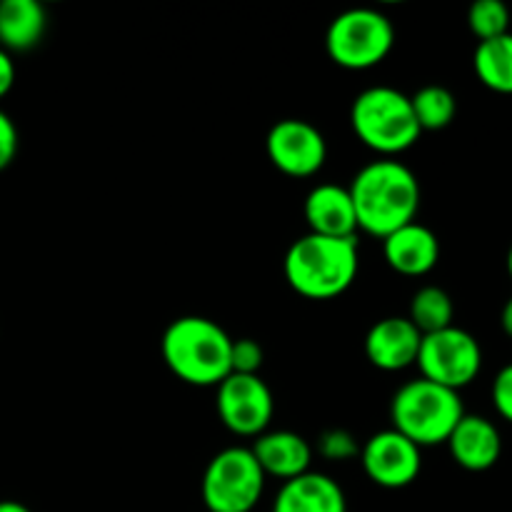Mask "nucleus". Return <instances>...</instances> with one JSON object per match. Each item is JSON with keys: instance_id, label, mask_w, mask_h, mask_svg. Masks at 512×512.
Masks as SVG:
<instances>
[{"instance_id": "obj_1", "label": "nucleus", "mask_w": 512, "mask_h": 512, "mask_svg": "<svg viewBox=\"0 0 512 512\" xmlns=\"http://www.w3.org/2000/svg\"><path fill=\"white\" fill-rule=\"evenodd\" d=\"M358 230L373 238H388L403 225L415 223L420 210L418 175L400 160L380 158L358 170L348 185Z\"/></svg>"}, {"instance_id": "obj_2", "label": "nucleus", "mask_w": 512, "mask_h": 512, "mask_svg": "<svg viewBox=\"0 0 512 512\" xmlns=\"http://www.w3.org/2000/svg\"><path fill=\"white\" fill-rule=\"evenodd\" d=\"M360 270L358 238L303 235L288 248L283 273L290 288L308 300H333L355 283Z\"/></svg>"}, {"instance_id": "obj_3", "label": "nucleus", "mask_w": 512, "mask_h": 512, "mask_svg": "<svg viewBox=\"0 0 512 512\" xmlns=\"http://www.w3.org/2000/svg\"><path fill=\"white\" fill-rule=\"evenodd\" d=\"M233 338L215 320L185 315L163 333L160 353L170 373L195 388H218L230 375Z\"/></svg>"}, {"instance_id": "obj_4", "label": "nucleus", "mask_w": 512, "mask_h": 512, "mask_svg": "<svg viewBox=\"0 0 512 512\" xmlns=\"http://www.w3.org/2000/svg\"><path fill=\"white\" fill-rule=\"evenodd\" d=\"M463 415L465 408L460 393L425 378L400 385L390 400L393 430L405 435L420 450L448 443Z\"/></svg>"}, {"instance_id": "obj_5", "label": "nucleus", "mask_w": 512, "mask_h": 512, "mask_svg": "<svg viewBox=\"0 0 512 512\" xmlns=\"http://www.w3.org/2000/svg\"><path fill=\"white\" fill-rule=\"evenodd\" d=\"M350 125L360 143L383 158L410 150L423 133L415 120L410 95L390 85H373L363 90L350 108Z\"/></svg>"}, {"instance_id": "obj_6", "label": "nucleus", "mask_w": 512, "mask_h": 512, "mask_svg": "<svg viewBox=\"0 0 512 512\" xmlns=\"http://www.w3.org/2000/svg\"><path fill=\"white\" fill-rule=\"evenodd\" d=\"M395 45V28L375 8H353L340 13L325 33V50L345 70H370L383 63Z\"/></svg>"}, {"instance_id": "obj_7", "label": "nucleus", "mask_w": 512, "mask_h": 512, "mask_svg": "<svg viewBox=\"0 0 512 512\" xmlns=\"http://www.w3.org/2000/svg\"><path fill=\"white\" fill-rule=\"evenodd\" d=\"M265 473L250 448H225L203 473L200 495L208 512H250L260 503Z\"/></svg>"}, {"instance_id": "obj_8", "label": "nucleus", "mask_w": 512, "mask_h": 512, "mask_svg": "<svg viewBox=\"0 0 512 512\" xmlns=\"http://www.w3.org/2000/svg\"><path fill=\"white\" fill-rule=\"evenodd\" d=\"M415 365L420 368V378L458 393L480 375L483 350L468 330L450 325L438 333L423 335Z\"/></svg>"}, {"instance_id": "obj_9", "label": "nucleus", "mask_w": 512, "mask_h": 512, "mask_svg": "<svg viewBox=\"0 0 512 512\" xmlns=\"http://www.w3.org/2000/svg\"><path fill=\"white\" fill-rule=\"evenodd\" d=\"M215 408L225 428L240 438H258L268 430L275 413V400L260 375L230 373L218 385Z\"/></svg>"}, {"instance_id": "obj_10", "label": "nucleus", "mask_w": 512, "mask_h": 512, "mask_svg": "<svg viewBox=\"0 0 512 512\" xmlns=\"http://www.w3.org/2000/svg\"><path fill=\"white\" fill-rule=\"evenodd\" d=\"M265 153L288 178H313L328 160V143L308 120L285 118L268 130Z\"/></svg>"}, {"instance_id": "obj_11", "label": "nucleus", "mask_w": 512, "mask_h": 512, "mask_svg": "<svg viewBox=\"0 0 512 512\" xmlns=\"http://www.w3.org/2000/svg\"><path fill=\"white\" fill-rule=\"evenodd\" d=\"M360 463L370 483L388 490L408 488L423 470V455L398 430H380L360 448Z\"/></svg>"}, {"instance_id": "obj_12", "label": "nucleus", "mask_w": 512, "mask_h": 512, "mask_svg": "<svg viewBox=\"0 0 512 512\" xmlns=\"http://www.w3.org/2000/svg\"><path fill=\"white\" fill-rule=\"evenodd\" d=\"M423 333L408 318H383L365 335V358L385 373H400L418 363Z\"/></svg>"}, {"instance_id": "obj_13", "label": "nucleus", "mask_w": 512, "mask_h": 512, "mask_svg": "<svg viewBox=\"0 0 512 512\" xmlns=\"http://www.w3.org/2000/svg\"><path fill=\"white\" fill-rule=\"evenodd\" d=\"M305 223L310 233L325 238H358V218H355L353 198L343 185H315L303 203Z\"/></svg>"}, {"instance_id": "obj_14", "label": "nucleus", "mask_w": 512, "mask_h": 512, "mask_svg": "<svg viewBox=\"0 0 512 512\" xmlns=\"http://www.w3.org/2000/svg\"><path fill=\"white\" fill-rule=\"evenodd\" d=\"M383 258L395 273L405 278H423L438 265L440 240L425 225L408 223L383 238Z\"/></svg>"}, {"instance_id": "obj_15", "label": "nucleus", "mask_w": 512, "mask_h": 512, "mask_svg": "<svg viewBox=\"0 0 512 512\" xmlns=\"http://www.w3.org/2000/svg\"><path fill=\"white\" fill-rule=\"evenodd\" d=\"M445 445L450 448L455 463L470 473H485L503 455L500 430L483 415L465 413Z\"/></svg>"}, {"instance_id": "obj_16", "label": "nucleus", "mask_w": 512, "mask_h": 512, "mask_svg": "<svg viewBox=\"0 0 512 512\" xmlns=\"http://www.w3.org/2000/svg\"><path fill=\"white\" fill-rule=\"evenodd\" d=\"M253 455L258 460L260 470L273 478L288 480L300 478V475L310 473V460H313V448L308 440L290 430H273V433H263L255 438Z\"/></svg>"}, {"instance_id": "obj_17", "label": "nucleus", "mask_w": 512, "mask_h": 512, "mask_svg": "<svg viewBox=\"0 0 512 512\" xmlns=\"http://www.w3.org/2000/svg\"><path fill=\"white\" fill-rule=\"evenodd\" d=\"M273 512H348L345 493L330 475L305 473L278 490Z\"/></svg>"}, {"instance_id": "obj_18", "label": "nucleus", "mask_w": 512, "mask_h": 512, "mask_svg": "<svg viewBox=\"0 0 512 512\" xmlns=\"http://www.w3.org/2000/svg\"><path fill=\"white\" fill-rule=\"evenodd\" d=\"M48 28L45 8L35 0L0 3V48L8 53H28L43 40Z\"/></svg>"}, {"instance_id": "obj_19", "label": "nucleus", "mask_w": 512, "mask_h": 512, "mask_svg": "<svg viewBox=\"0 0 512 512\" xmlns=\"http://www.w3.org/2000/svg\"><path fill=\"white\" fill-rule=\"evenodd\" d=\"M473 68L485 88L512 95V33L478 43Z\"/></svg>"}, {"instance_id": "obj_20", "label": "nucleus", "mask_w": 512, "mask_h": 512, "mask_svg": "<svg viewBox=\"0 0 512 512\" xmlns=\"http://www.w3.org/2000/svg\"><path fill=\"white\" fill-rule=\"evenodd\" d=\"M455 305L453 298L445 293L438 285H425L410 300V315L408 320L420 330L423 335L438 333L453 325Z\"/></svg>"}, {"instance_id": "obj_21", "label": "nucleus", "mask_w": 512, "mask_h": 512, "mask_svg": "<svg viewBox=\"0 0 512 512\" xmlns=\"http://www.w3.org/2000/svg\"><path fill=\"white\" fill-rule=\"evenodd\" d=\"M415 120L420 130H443L458 115V100L443 85H425L418 93L410 95Z\"/></svg>"}, {"instance_id": "obj_22", "label": "nucleus", "mask_w": 512, "mask_h": 512, "mask_svg": "<svg viewBox=\"0 0 512 512\" xmlns=\"http://www.w3.org/2000/svg\"><path fill=\"white\" fill-rule=\"evenodd\" d=\"M510 10L503 0H475L468 10V28L475 38L483 40L500 38L508 33Z\"/></svg>"}, {"instance_id": "obj_23", "label": "nucleus", "mask_w": 512, "mask_h": 512, "mask_svg": "<svg viewBox=\"0 0 512 512\" xmlns=\"http://www.w3.org/2000/svg\"><path fill=\"white\" fill-rule=\"evenodd\" d=\"M318 453L320 458L330 460V463H348L355 455H360V445L355 435H350L348 430L333 428L325 430L318 438Z\"/></svg>"}, {"instance_id": "obj_24", "label": "nucleus", "mask_w": 512, "mask_h": 512, "mask_svg": "<svg viewBox=\"0 0 512 512\" xmlns=\"http://www.w3.org/2000/svg\"><path fill=\"white\" fill-rule=\"evenodd\" d=\"M263 360L265 355L258 340L240 338L233 340V345H230V373L258 375V370L263 368Z\"/></svg>"}, {"instance_id": "obj_25", "label": "nucleus", "mask_w": 512, "mask_h": 512, "mask_svg": "<svg viewBox=\"0 0 512 512\" xmlns=\"http://www.w3.org/2000/svg\"><path fill=\"white\" fill-rule=\"evenodd\" d=\"M493 405L503 420L512 423V363L505 365L493 380Z\"/></svg>"}, {"instance_id": "obj_26", "label": "nucleus", "mask_w": 512, "mask_h": 512, "mask_svg": "<svg viewBox=\"0 0 512 512\" xmlns=\"http://www.w3.org/2000/svg\"><path fill=\"white\" fill-rule=\"evenodd\" d=\"M18 128H15L13 118L5 110H0V173L10 168V163L18 155Z\"/></svg>"}, {"instance_id": "obj_27", "label": "nucleus", "mask_w": 512, "mask_h": 512, "mask_svg": "<svg viewBox=\"0 0 512 512\" xmlns=\"http://www.w3.org/2000/svg\"><path fill=\"white\" fill-rule=\"evenodd\" d=\"M15 85V63L8 50L0 48V100L13 90Z\"/></svg>"}, {"instance_id": "obj_28", "label": "nucleus", "mask_w": 512, "mask_h": 512, "mask_svg": "<svg viewBox=\"0 0 512 512\" xmlns=\"http://www.w3.org/2000/svg\"><path fill=\"white\" fill-rule=\"evenodd\" d=\"M500 325H503L505 335L512 338V298L503 305V313H500Z\"/></svg>"}, {"instance_id": "obj_29", "label": "nucleus", "mask_w": 512, "mask_h": 512, "mask_svg": "<svg viewBox=\"0 0 512 512\" xmlns=\"http://www.w3.org/2000/svg\"><path fill=\"white\" fill-rule=\"evenodd\" d=\"M0 512H33L28 505L18 503V500H0Z\"/></svg>"}, {"instance_id": "obj_30", "label": "nucleus", "mask_w": 512, "mask_h": 512, "mask_svg": "<svg viewBox=\"0 0 512 512\" xmlns=\"http://www.w3.org/2000/svg\"><path fill=\"white\" fill-rule=\"evenodd\" d=\"M508 273H510V278H512V245H510V253H508Z\"/></svg>"}]
</instances>
